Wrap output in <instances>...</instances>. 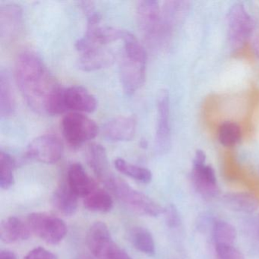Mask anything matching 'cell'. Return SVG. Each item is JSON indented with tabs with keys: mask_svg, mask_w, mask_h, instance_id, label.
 <instances>
[{
	"mask_svg": "<svg viewBox=\"0 0 259 259\" xmlns=\"http://www.w3.org/2000/svg\"><path fill=\"white\" fill-rule=\"evenodd\" d=\"M16 83L28 107L40 115H50L51 103L61 86L35 53L24 51L15 65Z\"/></svg>",
	"mask_w": 259,
	"mask_h": 259,
	"instance_id": "cell-1",
	"label": "cell"
},
{
	"mask_svg": "<svg viewBox=\"0 0 259 259\" xmlns=\"http://www.w3.org/2000/svg\"><path fill=\"white\" fill-rule=\"evenodd\" d=\"M123 51L119 63V75L124 92L133 95L145 82L147 54L137 37L126 31L123 39Z\"/></svg>",
	"mask_w": 259,
	"mask_h": 259,
	"instance_id": "cell-2",
	"label": "cell"
},
{
	"mask_svg": "<svg viewBox=\"0 0 259 259\" xmlns=\"http://www.w3.org/2000/svg\"><path fill=\"white\" fill-rule=\"evenodd\" d=\"M103 183L121 203L135 213L154 218L163 213L164 208L158 203L113 174H110Z\"/></svg>",
	"mask_w": 259,
	"mask_h": 259,
	"instance_id": "cell-3",
	"label": "cell"
},
{
	"mask_svg": "<svg viewBox=\"0 0 259 259\" xmlns=\"http://www.w3.org/2000/svg\"><path fill=\"white\" fill-rule=\"evenodd\" d=\"M61 127L63 137L72 147H80L92 140L99 131L95 121L79 113H70L64 116Z\"/></svg>",
	"mask_w": 259,
	"mask_h": 259,
	"instance_id": "cell-4",
	"label": "cell"
},
{
	"mask_svg": "<svg viewBox=\"0 0 259 259\" xmlns=\"http://www.w3.org/2000/svg\"><path fill=\"white\" fill-rule=\"evenodd\" d=\"M138 25L142 35L151 44L162 41V12L159 3L143 0L136 7Z\"/></svg>",
	"mask_w": 259,
	"mask_h": 259,
	"instance_id": "cell-5",
	"label": "cell"
},
{
	"mask_svg": "<svg viewBox=\"0 0 259 259\" xmlns=\"http://www.w3.org/2000/svg\"><path fill=\"white\" fill-rule=\"evenodd\" d=\"M28 224L31 232L51 245L60 243L67 233V227L63 220L43 212L30 213Z\"/></svg>",
	"mask_w": 259,
	"mask_h": 259,
	"instance_id": "cell-6",
	"label": "cell"
},
{
	"mask_svg": "<svg viewBox=\"0 0 259 259\" xmlns=\"http://www.w3.org/2000/svg\"><path fill=\"white\" fill-rule=\"evenodd\" d=\"M228 36L234 50L242 48L252 33L254 24L243 4L238 3L229 10L227 15Z\"/></svg>",
	"mask_w": 259,
	"mask_h": 259,
	"instance_id": "cell-7",
	"label": "cell"
},
{
	"mask_svg": "<svg viewBox=\"0 0 259 259\" xmlns=\"http://www.w3.org/2000/svg\"><path fill=\"white\" fill-rule=\"evenodd\" d=\"M63 153V142L60 138L52 134L43 135L30 142L26 150V156L31 160L40 163H57Z\"/></svg>",
	"mask_w": 259,
	"mask_h": 259,
	"instance_id": "cell-8",
	"label": "cell"
},
{
	"mask_svg": "<svg viewBox=\"0 0 259 259\" xmlns=\"http://www.w3.org/2000/svg\"><path fill=\"white\" fill-rule=\"evenodd\" d=\"M98 107V101L93 95L81 86L63 88L60 98L62 113L72 111V113H92Z\"/></svg>",
	"mask_w": 259,
	"mask_h": 259,
	"instance_id": "cell-9",
	"label": "cell"
},
{
	"mask_svg": "<svg viewBox=\"0 0 259 259\" xmlns=\"http://www.w3.org/2000/svg\"><path fill=\"white\" fill-rule=\"evenodd\" d=\"M157 118L156 127L155 148L158 154L167 152L171 145L169 124V95L167 91L159 92L157 101Z\"/></svg>",
	"mask_w": 259,
	"mask_h": 259,
	"instance_id": "cell-10",
	"label": "cell"
},
{
	"mask_svg": "<svg viewBox=\"0 0 259 259\" xmlns=\"http://www.w3.org/2000/svg\"><path fill=\"white\" fill-rule=\"evenodd\" d=\"M23 25V12L20 6L6 4L0 7V37L11 40L19 35Z\"/></svg>",
	"mask_w": 259,
	"mask_h": 259,
	"instance_id": "cell-11",
	"label": "cell"
},
{
	"mask_svg": "<svg viewBox=\"0 0 259 259\" xmlns=\"http://www.w3.org/2000/svg\"><path fill=\"white\" fill-rule=\"evenodd\" d=\"M137 122L132 116H117L103 126L104 138L110 142H128L135 137Z\"/></svg>",
	"mask_w": 259,
	"mask_h": 259,
	"instance_id": "cell-12",
	"label": "cell"
},
{
	"mask_svg": "<svg viewBox=\"0 0 259 259\" xmlns=\"http://www.w3.org/2000/svg\"><path fill=\"white\" fill-rule=\"evenodd\" d=\"M192 182L194 187L203 197L213 198L220 194L214 169L209 165H200L192 167Z\"/></svg>",
	"mask_w": 259,
	"mask_h": 259,
	"instance_id": "cell-13",
	"label": "cell"
},
{
	"mask_svg": "<svg viewBox=\"0 0 259 259\" xmlns=\"http://www.w3.org/2000/svg\"><path fill=\"white\" fill-rule=\"evenodd\" d=\"M114 60V54L110 50L97 47L81 54L78 66L84 72H93L111 66Z\"/></svg>",
	"mask_w": 259,
	"mask_h": 259,
	"instance_id": "cell-14",
	"label": "cell"
},
{
	"mask_svg": "<svg viewBox=\"0 0 259 259\" xmlns=\"http://www.w3.org/2000/svg\"><path fill=\"white\" fill-rule=\"evenodd\" d=\"M67 185L77 196L84 198L98 188L82 165L78 163H72L68 169Z\"/></svg>",
	"mask_w": 259,
	"mask_h": 259,
	"instance_id": "cell-15",
	"label": "cell"
},
{
	"mask_svg": "<svg viewBox=\"0 0 259 259\" xmlns=\"http://www.w3.org/2000/svg\"><path fill=\"white\" fill-rule=\"evenodd\" d=\"M31 230L28 223L17 217H9L0 224V239L4 243L12 244L26 240L31 236Z\"/></svg>",
	"mask_w": 259,
	"mask_h": 259,
	"instance_id": "cell-16",
	"label": "cell"
},
{
	"mask_svg": "<svg viewBox=\"0 0 259 259\" xmlns=\"http://www.w3.org/2000/svg\"><path fill=\"white\" fill-rule=\"evenodd\" d=\"M78 198L67 183L62 184L53 194L52 204L59 213L65 216H72L78 209Z\"/></svg>",
	"mask_w": 259,
	"mask_h": 259,
	"instance_id": "cell-17",
	"label": "cell"
},
{
	"mask_svg": "<svg viewBox=\"0 0 259 259\" xmlns=\"http://www.w3.org/2000/svg\"><path fill=\"white\" fill-rule=\"evenodd\" d=\"M88 163L94 174L104 182L110 175L109 162L105 148L99 144H93L88 151Z\"/></svg>",
	"mask_w": 259,
	"mask_h": 259,
	"instance_id": "cell-18",
	"label": "cell"
},
{
	"mask_svg": "<svg viewBox=\"0 0 259 259\" xmlns=\"http://www.w3.org/2000/svg\"><path fill=\"white\" fill-rule=\"evenodd\" d=\"M223 202L227 208L241 213H254L258 207L256 198L246 192H229L223 197Z\"/></svg>",
	"mask_w": 259,
	"mask_h": 259,
	"instance_id": "cell-19",
	"label": "cell"
},
{
	"mask_svg": "<svg viewBox=\"0 0 259 259\" xmlns=\"http://www.w3.org/2000/svg\"><path fill=\"white\" fill-rule=\"evenodd\" d=\"M108 227L104 223L98 221L92 224L87 234V245L91 252L96 257L101 250L113 241Z\"/></svg>",
	"mask_w": 259,
	"mask_h": 259,
	"instance_id": "cell-20",
	"label": "cell"
},
{
	"mask_svg": "<svg viewBox=\"0 0 259 259\" xmlns=\"http://www.w3.org/2000/svg\"><path fill=\"white\" fill-rule=\"evenodd\" d=\"M128 238L138 251L149 256L155 254V242L152 234L148 229L142 227H133L128 233Z\"/></svg>",
	"mask_w": 259,
	"mask_h": 259,
	"instance_id": "cell-21",
	"label": "cell"
},
{
	"mask_svg": "<svg viewBox=\"0 0 259 259\" xmlns=\"http://www.w3.org/2000/svg\"><path fill=\"white\" fill-rule=\"evenodd\" d=\"M15 112V100L8 74L0 72V116L2 118L11 116Z\"/></svg>",
	"mask_w": 259,
	"mask_h": 259,
	"instance_id": "cell-22",
	"label": "cell"
},
{
	"mask_svg": "<svg viewBox=\"0 0 259 259\" xmlns=\"http://www.w3.org/2000/svg\"><path fill=\"white\" fill-rule=\"evenodd\" d=\"M84 207L92 212L108 213L113 207V200L110 194L97 188L84 198Z\"/></svg>",
	"mask_w": 259,
	"mask_h": 259,
	"instance_id": "cell-23",
	"label": "cell"
},
{
	"mask_svg": "<svg viewBox=\"0 0 259 259\" xmlns=\"http://www.w3.org/2000/svg\"><path fill=\"white\" fill-rule=\"evenodd\" d=\"M114 164L115 167L119 172L136 181L148 184L152 180V174L151 170L147 168L128 163L122 158L116 159Z\"/></svg>",
	"mask_w": 259,
	"mask_h": 259,
	"instance_id": "cell-24",
	"label": "cell"
},
{
	"mask_svg": "<svg viewBox=\"0 0 259 259\" xmlns=\"http://www.w3.org/2000/svg\"><path fill=\"white\" fill-rule=\"evenodd\" d=\"M16 166L15 159L8 153L0 151V187L10 189L14 185V169Z\"/></svg>",
	"mask_w": 259,
	"mask_h": 259,
	"instance_id": "cell-25",
	"label": "cell"
},
{
	"mask_svg": "<svg viewBox=\"0 0 259 259\" xmlns=\"http://www.w3.org/2000/svg\"><path fill=\"white\" fill-rule=\"evenodd\" d=\"M213 236L215 246L217 245H233L237 232L230 223L218 221L213 224Z\"/></svg>",
	"mask_w": 259,
	"mask_h": 259,
	"instance_id": "cell-26",
	"label": "cell"
},
{
	"mask_svg": "<svg viewBox=\"0 0 259 259\" xmlns=\"http://www.w3.org/2000/svg\"><path fill=\"white\" fill-rule=\"evenodd\" d=\"M242 137L240 126L236 122H225L218 130V139L220 143L225 147L235 146L239 143Z\"/></svg>",
	"mask_w": 259,
	"mask_h": 259,
	"instance_id": "cell-27",
	"label": "cell"
},
{
	"mask_svg": "<svg viewBox=\"0 0 259 259\" xmlns=\"http://www.w3.org/2000/svg\"><path fill=\"white\" fill-rule=\"evenodd\" d=\"M96 257L98 259H133L127 254L126 251L116 245L113 240Z\"/></svg>",
	"mask_w": 259,
	"mask_h": 259,
	"instance_id": "cell-28",
	"label": "cell"
},
{
	"mask_svg": "<svg viewBox=\"0 0 259 259\" xmlns=\"http://www.w3.org/2000/svg\"><path fill=\"white\" fill-rule=\"evenodd\" d=\"M165 222L169 228H177L182 224L181 217L177 207L174 204L166 206L163 210Z\"/></svg>",
	"mask_w": 259,
	"mask_h": 259,
	"instance_id": "cell-29",
	"label": "cell"
},
{
	"mask_svg": "<svg viewBox=\"0 0 259 259\" xmlns=\"http://www.w3.org/2000/svg\"><path fill=\"white\" fill-rule=\"evenodd\" d=\"M217 259H245L242 253L233 245H217Z\"/></svg>",
	"mask_w": 259,
	"mask_h": 259,
	"instance_id": "cell-30",
	"label": "cell"
},
{
	"mask_svg": "<svg viewBox=\"0 0 259 259\" xmlns=\"http://www.w3.org/2000/svg\"><path fill=\"white\" fill-rule=\"evenodd\" d=\"M25 259H58V257L57 254L43 247H37L30 251Z\"/></svg>",
	"mask_w": 259,
	"mask_h": 259,
	"instance_id": "cell-31",
	"label": "cell"
},
{
	"mask_svg": "<svg viewBox=\"0 0 259 259\" xmlns=\"http://www.w3.org/2000/svg\"><path fill=\"white\" fill-rule=\"evenodd\" d=\"M206 154L201 150H197L193 160V166L205 164Z\"/></svg>",
	"mask_w": 259,
	"mask_h": 259,
	"instance_id": "cell-32",
	"label": "cell"
},
{
	"mask_svg": "<svg viewBox=\"0 0 259 259\" xmlns=\"http://www.w3.org/2000/svg\"><path fill=\"white\" fill-rule=\"evenodd\" d=\"M0 259H17V255L10 250H2L0 252Z\"/></svg>",
	"mask_w": 259,
	"mask_h": 259,
	"instance_id": "cell-33",
	"label": "cell"
},
{
	"mask_svg": "<svg viewBox=\"0 0 259 259\" xmlns=\"http://www.w3.org/2000/svg\"><path fill=\"white\" fill-rule=\"evenodd\" d=\"M253 47H254V51L256 55L259 58V28L254 34V41H253Z\"/></svg>",
	"mask_w": 259,
	"mask_h": 259,
	"instance_id": "cell-34",
	"label": "cell"
},
{
	"mask_svg": "<svg viewBox=\"0 0 259 259\" xmlns=\"http://www.w3.org/2000/svg\"><path fill=\"white\" fill-rule=\"evenodd\" d=\"M78 259H92L89 256H81V257H78Z\"/></svg>",
	"mask_w": 259,
	"mask_h": 259,
	"instance_id": "cell-35",
	"label": "cell"
}]
</instances>
